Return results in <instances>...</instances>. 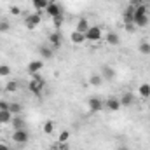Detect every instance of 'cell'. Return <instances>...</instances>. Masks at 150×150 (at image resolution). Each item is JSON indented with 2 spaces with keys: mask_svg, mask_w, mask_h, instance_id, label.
Instances as JSON below:
<instances>
[{
  "mask_svg": "<svg viewBox=\"0 0 150 150\" xmlns=\"http://www.w3.org/2000/svg\"><path fill=\"white\" fill-rule=\"evenodd\" d=\"M133 23H134L136 26H140V28H143V26L149 25V9H147L145 4L134 7V21H133Z\"/></svg>",
  "mask_w": 150,
  "mask_h": 150,
  "instance_id": "1",
  "label": "cell"
},
{
  "mask_svg": "<svg viewBox=\"0 0 150 150\" xmlns=\"http://www.w3.org/2000/svg\"><path fill=\"white\" fill-rule=\"evenodd\" d=\"M44 87H45V82L42 80V77H40L38 74L32 75V80H30V84H28L30 93H33V94H40Z\"/></svg>",
  "mask_w": 150,
  "mask_h": 150,
  "instance_id": "2",
  "label": "cell"
},
{
  "mask_svg": "<svg viewBox=\"0 0 150 150\" xmlns=\"http://www.w3.org/2000/svg\"><path fill=\"white\" fill-rule=\"evenodd\" d=\"M28 140H30V134L26 133V129H16V131L12 133V142H14V143L25 145Z\"/></svg>",
  "mask_w": 150,
  "mask_h": 150,
  "instance_id": "3",
  "label": "cell"
},
{
  "mask_svg": "<svg viewBox=\"0 0 150 150\" xmlns=\"http://www.w3.org/2000/svg\"><path fill=\"white\" fill-rule=\"evenodd\" d=\"M84 37H86V40H89V42H96V40L101 38V28L100 26H89L87 32L84 33Z\"/></svg>",
  "mask_w": 150,
  "mask_h": 150,
  "instance_id": "4",
  "label": "cell"
},
{
  "mask_svg": "<svg viewBox=\"0 0 150 150\" xmlns=\"http://www.w3.org/2000/svg\"><path fill=\"white\" fill-rule=\"evenodd\" d=\"M45 11H47V14H49L51 18H56V16H61V14H63L61 5H59V4H56V2H49Z\"/></svg>",
  "mask_w": 150,
  "mask_h": 150,
  "instance_id": "5",
  "label": "cell"
},
{
  "mask_svg": "<svg viewBox=\"0 0 150 150\" xmlns=\"http://www.w3.org/2000/svg\"><path fill=\"white\" fill-rule=\"evenodd\" d=\"M87 105H89V110H91L93 113H96V112H100V110H103V107H105V103H103L100 98H89Z\"/></svg>",
  "mask_w": 150,
  "mask_h": 150,
  "instance_id": "6",
  "label": "cell"
},
{
  "mask_svg": "<svg viewBox=\"0 0 150 150\" xmlns=\"http://www.w3.org/2000/svg\"><path fill=\"white\" fill-rule=\"evenodd\" d=\"M122 19H124L126 25H134V23H133V21H134V7H133V5H127V9L124 11Z\"/></svg>",
  "mask_w": 150,
  "mask_h": 150,
  "instance_id": "7",
  "label": "cell"
},
{
  "mask_svg": "<svg viewBox=\"0 0 150 150\" xmlns=\"http://www.w3.org/2000/svg\"><path fill=\"white\" fill-rule=\"evenodd\" d=\"M25 23H26V28H28V30H33L38 23H40V14H30Z\"/></svg>",
  "mask_w": 150,
  "mask_h": 150,
  "instance_id": "8",
  "label": "cell"
},
{
  "mask_svg": "<svg viewBox=\"0 0 150 150\" xmlns=\"http://www.w3.org/2000/svg\"><path fill=\"white\" fill-rule=\"evenodd\" d=\"M61 40H63V37H61V33H59V32H54V33L49 37V42H51L52 49H58V47L61 45Z\"/></svg>",
  "mask_w": 150,
  "mask_h": 150,
  "instance_id": "9",
  "label": "cell"
},
{
  "mask_svg": "<svg viewBox=\"0 0 150 150\" xmlns=\"http://www.w3.org/2000/svg\"><path fill=\"white\" fill-rule=\"evenodd\" d=\"M105 107H107L108 110H112V112H117L122 105H120V101H119L117 98H110V100H107V101H105Z\"/></svg>",
  "mask_w": 150,
  "mask_h": 150,
  "instance_id": "10",
  "label": "cell"
},
{
  "mask_svg": "<svg viewBox=\"0 0 150 150\" xmlns=\"http://www.w3.org/2000/svg\"><path fill=\"white\" fill-rule=\"evenodd\" d=\"M87 28H89V23H87V19H86V18H80V19L77 21L75 32H79V33H86V32H87Z\"/></svg>",
  "mask_w": 150,
  "mask_h": 150,
  "instance_id": "11",
  "label": "cell"
},
{
  "mask_svg": "<svg viewBox=\"0 0 150 150\" xmlns=\"http://www.w3.org/2000/svg\"><path fill=\"white\" fill-rule=\"evenodd\" d=\"M119 101H120V105H122V107H131V105L134 103V96H133L131 93H124V94H122V98H120Z\"/></svg>",
  "mask_w": 150,
  "mask_h": 150,
  "instance_id": "12",
  "label": "cell"
},
{
  "mask_svg": "<svg viewBox=\"0 0 150 150\" xmlns=\"http://www.w3.org/2000/svg\"><path fill=\"white\" fill-rule=\"evenodd\" d=\"M11 122H12V126H14V131H16V129H26V124H25V120H23L21 115H14Z\"/></svg>",
  "mask_w": 150,
  "mask_h": 150,
  "instance_id": "13",
  "label": "cell"
},
{
  "mask_svg": "<svg viewBox=\"0 0 150 150\" xmlns=\"http://www.w3.org/2000/svg\"><path fill=\"white\" fill-rule=\"evenodd\" d=\"M101 77H103V79H108V80H112L113 77H115V70H113L112 67L105 65V67L101 68Z\"/></svg>",
  "mask_w": 150,
  "mask_h": 150,
  "instance_id": "14",
  "label": "cell"
},
{
  "mask_svg": "<svg viewBox=\"0 0 150 150\" xmlns=\"http://www.w3.org/2000/svg\"><path fill=\"white\" fill-rule=\"evenodd\" d=\"M42 67H44V63L42 61H30V65H28V72L33 75V74H38L40 70H42Z\"/></svg>",
  "mask_w": 150,
  "mask_h": 150,
  "instance_id": "15",
  "label": "cell"
},
{
  "mask_svg": "<svg viewBox=\"0 0 150 150\" xmlns=\"http://www.w3.org/2000/svg\"><path fill=\"white\" fill-rule=\"evenodd\" d=\"M12 113L11 110H0V124H9L11 120H12Z\"/></svg>",
  "mask_w": 150,
  "mask_h": 150,
  "instance_id": "16",
  "label": "cell"
},
{
  "mask_svg": "<svg viewBox=\"0 0 150 150\" xmlns=\"http://www.w3.org/2000/svg\"><path fill=\"white\" fill-rule=\"evenodd\" d=\"M89 84L94 86V87H98V86L103 84V77H101L100 74H93L91 77H89Z\"/></svg>",
  "mask_w": 150,
  "mask_h": 150,
  "instance_id": "17",
  "label": "cell"
},
{
  "mask_svg": "<svg viewBox=\"0 0 150 150\" xmlns=\"http://www.w3.org/2000/svg\"><path fill=\"white\" fill-rule=\"evenodd\" d=\"M38 51H40V56H42L44 59H51V58H52V49H51V47H45V45H42Z\"/></svg>",
  "mask_w": 150,
  "mask_h": 150,
  "instance_id": "18",
  "label": "cell"
},
{
  "mask_svg": "<svg viewBox=\"0 0 150 150\" xmlns=\"http://www.w3.org/2000/svg\"><path fill=\"white\" fill-rule=\"evenodd\" d=\"M107 42H108L110 45H117V44L120 42V38H119V35H117L115 32H110V33H107Z\"/></svg>",
  "mask_w": 150,
  "mask_h": 150,
  "instance_id": "19",
  "label": "cell"
},
{
  "mask_svg": "<svg viewBox=\"0 0 150 150\" xmlns=\"http://www.w3.org/2000/svg\"><path fill=\"white\" fill-rule=\"evenodd\" d=\"M70 38H72V42H74V44H82V42H86L84 33H79V32H74V33L70 35Z\"/></svg>",
  "mask_w": 150,
  "mask_h": 150,
  "instance_id": "20",
  "label": "cell"
},
{
  "mask_svg": "<svg viewBox=\"0 0 150 150\" xmlns=\"http://www.w3.org/2000/svg\"><path fill=\"white\" fill-rule=\"evenodd\" d=\"M18 89H19V84H18L16 80H11V82L5 84V91H7V93H16Z\"/></svg>",
  "mask_w": 150,
  "mask_h": 150,
  "instance_id": "21",
  "label": "cell"
},
{
  "mask_svg": "<svg viewBox=\"0 0 150 150\" xmlns=\"http://www.w3.org/2000/svg\"><path fill=\"white\" fill-rule=\"evenodd\" d=\"M138 91H140V94L143 98H150V84H142L138 87Z\"/></svg>",
  "mask_w": 150,
  "mask_h": 150,
  "instance_id": "22",
  "label": "cell"
},
{
  "mask_svg": "<svg viewBox=\"0 0 150 150\" xmlns=\"http://www.w3.org/2000/svg\"><path fill=\"white\" fill-rule=\"evenodd\" d=\"M9 110H11L12 115H19V113L23 112V107H21L19 103H11V105H9Z\"/></svg>",
  "mask_w": 150,
  "mask_h": 150,
  "instance_id": "23",
  "label": "cell"
},
{
  "mask_svg": "<svg viewBox=\"0 0 150 150\" xmlns=\"http://www.w3.org/2000/svg\"><path fill=\"white\" fill-rule=\"evenodd\" d=\"M52 131H54V122H52V120H47V122L44 124V133H45V134H51Z\"/></svg>",
  "mask_w": 150,
  "mask_h": 150,
  "instance_id": "24",
  "label": "cell"
},
{
  "mask_svg": "<svg viewBox=\"0 0 150 150\" xmlns=\"http://www.w3.org/2000/svg\"><path fill=\"white\" fill-rule=\"evenodd\" d=\"M68 138H70V131H61L59 136H58V142H59V143H67Z\"/></svg>",
  "mask_w": 150,
  "mask_h": 150,
  "instance_id": "25",
  "label": "cell"
},
{
  "mask_svg": "<svg viewBox=\"0 0 150 150\" xmlns=\"http://www.w3.org/2000/svg\"><path fill=\"white\" fill-rule=\"evenodd\" d=\"M138 51H140L142 54H150V44L149 42H142L140 47H138Z\"/></svg>",
  "mask_w": 150,
  "mask_h": 150,
  "instance_id": "26",
  "label": "cell"
},
{
  "mask_svg": "<svg viewBox=\"0 0 150 150\" xmlns=\"http://www.w3.org/2000/svg\"><path fill=\"white\" fill-rule=\"evenodd\" d=\"M47 4H49L47 0H35V2H33V5H35V9H37V11L47 9Z\"/></svg>",
  "mask_w": 150,
  "mask_h": 150,
  "instance_id": "27",
  "label": "cell"
},
{
  "mask_svg": "<svg viewBox=\"0 0 150 150\" xmlns=\"http://www.w3.org/2000/svg\"><path fill=\"white\" fill-rule=\"evenodd\" d=\"M11 75V68L7 65H0V77H7Z\"/></svg>",
  "mask_w": 150,
  "mask_h": 150,
  "instance_id": "28",
  "label": "cell"
},
{
  "mask_svg": "<svg viewBox=\"0 0 150 150\" xmlns=\"http://www.w3.org/2000/svg\"><path fill=\"white\" fill-rule=\"evenodd\" d=\"M52 19H54V26H56V28H59V26L63 25V14H61V16H56V18H52Z\"/></svg>",
  "mask_w": 150,
  "mask_h": 150,
  "instance_id": "29",
  "label": "cell"
},
{
  "mask_svg": "<svg viewBox=\"0 0 150 150\" xmlns=\"http://www.w3.org/2000/svg\"><path fill=\"white\" fill-rule=\"evenodd\" d=\"M9 101H5V100H0V110H9Z\"/></svg>",
  "mask_w": 150,
  "mask_h": 150,
  "instance_id": "30",
  "label": "cell"
},
{
  "mask_svg": "<svg viewBox=\"0 0 150 150\" xmlns=\"http://www.w3.org/2000/svg\"><path fill=\"white\" fill-rule=\"evenodd\" d=\"M9 30V23L7 21H0V32H7Z\"/></svg>",
  "mask_w": 150,
  "mask_h": 150,
  "instance_id": "31",
  "label": "cell"
},
{
  "mask_svg": "<svg viewBox=\"0 0 150 150\" xmlns=\"http://www.w3.org/2000/svg\"><path fill=\"white\" fill-rule=\"evenodd\" d=\"M11 14H14V16H19V14H21V11H19L18 7H11Z\"/></svg>",
  "mask_w": 150,
  "mask_h": 150,
  "instance_id": "32",
  "label": "cell"
},
{
  "mask_svg": "<svg viewBox=\"0 0 150 150\" xmlns=\"http://www.w3.org/2000/svg\"><path fill=\"white\" fill-rule=\"evenodd\" d=\"M0 150H11V149H9L7 145H2V143H0Z\"/></svg>",
  "mask_w": 150,
  "mask_h": 150,
  "instance_id": "33",
  "label": "cell"
},
{
  "mask_svg": "<svg viewBox=\"0 0 150 150\" xmlns=\"http://www.w3.org/2000/svg\"><path fill=\"white\" fill-rule=\"evenodd\" d=\"M54 150H61V149H58V147H56V149H54Z\"/></svg>",
  "mask_w": 150,
  "mask_h": 150,
  "instance_id": "34",
  "label": "cell"
},
{
  "mask_svg": "<svg viewBox=\"0 0 150 150\" xmlns=\"http://www.w3.org/2000/svg\"><path fill=\"white\" fill-rule=\"evenodd\" d=\"M145 2H150V0H145Z\"/></svg>",
  "mask_w": 150,
  "mask_h": 150,
  "instance_id": "35",
  "label": "cell"
},
{
  "mask_svg": "<svg viewBox=\"0 0 150 150\" xmlns=\"http://www.w3.org/2000/svg\"><path fill=\"white\" fill-rule=\"evenodd\" d=\"M32 2H35V0H32Z\"/></svg>",
  "mask_w": 150,
  "mask_h": 150,
  "instance_id": "36",
  "label": "cell"
},
{
  "mask_svg": "<svg viewBox=\"0 0 150 150\" xmlns=\"http://www.w3.org/2000/svg\"><path fill=\"white\" fill-rule=\"evenodd\" d=\"M124 150H127V149H124Z\"/></svg>",
  "mask_w": 150,
  "mask_h": 150,
  "instance_id": "37",
  "label": "cell"
}]
</instances>
